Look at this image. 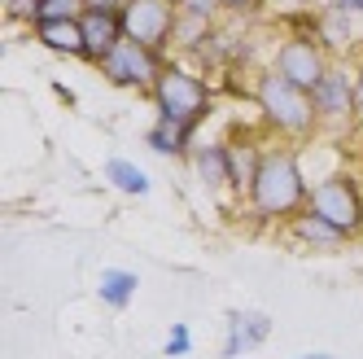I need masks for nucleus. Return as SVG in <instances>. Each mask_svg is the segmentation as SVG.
Returning a JSON list of instances; mask_svg holds the SVG:
<instances>
[{
  "label": "nucleus",
  "instance_id": "obj_1",
  "mask_svg": "<svg viewBox=\"0 0 363 359\" xmlns=\"http://www.w3.org/2000/svg\"><path fill=\"white\" fill-rule=\"evenodd\" d=\"M306 201H311V180L302 171L298 145L272 140L263 149V167H258L254 189L245 197L250 215L263 223H289L298 211H306Z\"/></svg>",
  "mask_w": 363,
  "mask_h": 359
},
{
  "label": "nucleus",
  "instance_id": "obj_2",
  "mask_svg": "<svg viewBox=\"0 0 363 359\" xmlns=\"http://www.w3.org/2000/svg\"><path fill=\"white\" fill-rule=\"evenodd\" d=\"M254 101H258V114H263V127L284 145H302L320 132V114L311 92L280 79L276 70L254 74Z\"/></svg>",
  "mask_w": 363,
  "mask_h": 359
},
{
  "label": "nucleus",
  "instance_id": "obj_3",
  "mask_svg": "<svg viewBox=\"0 0 363 359\" xmlns=\"http://www.w3.org/2000/svg\"><path fill=\"white\" fill-rule=\"evenodd\" d=\"M211 106H215V88L206 84V74H197L193 66L171 57L158 88H153V110H158V118L197 132V127L211 118Z\"/></svg>",
  "mask_w": 363,
  "mask_h": 359
},
{
  "label": "nucleus",
  "instance_id": "obj_4",
  "mask_svg": "<svg viewBox=\"0 0 363 359\" xmlns=\"http://www.w3.org/2000/svg\"><path fill=\"white\" fill-rule=\"evenodd\" d=\"M306 206L320 219H328L333 228H342L350 241L363 237V184L354 175H324L320 184H311Z\"/></svg>",
  "mask_w": 363,
  "mask_h": 359
},
{
  "label": "nucleus",
  "instance_id": "obj_5",
  "mask_svg": "<svg viewBox=\"0 0 363 359\" xmlns=\"http://www.w3.org/2000/svg\"><path fill=\"white\" fill-rule=\"evenodd\" d=\"M328 66H333V62H328V48H324L315 35L289 31V35L272 48V70L280 74V79L306 88V92H315V84L328 74Z\"/></svg>",
  "mask_w": 363,
  "mask_h": 359
},
{
  "label": "nucleus",
  "instance_id": "obj_6",
  "mask_svg": "<svg viewBox=\"0 0 363 359\" xmlns=\"http://www.w3.org/2000/svg\"><path fill=\"white\" fill-rule=\"evenodd\" d=\"M167 62H171V57L153 53V48L123 40V44H118L114 53L96 66V70L106 74V79H110L114 88H127V92H149V96H153V88H158V79H162Z\"/></svg>",
  "mask_w": 363,
  "mask_h": 359
},
{
  "label": "nucleus",
  "instance_id": "obj_7",
  "mask_svg": "<svg viewBox=\"0 0 363 359\" xmlns=\"http://www.w3.org/2000/svg\"><path fill=\"white\" fill-rule=\"evenodd\" d=\"M175 18H179V5H171V0H127L123 5V35L167 57L171 35H175Z\"/></svg>",
  "mask_w": 363,
  "mask_h": 359
},
{
  "label": "nucleus",
  "instance_id": "obj_8",
  "mask_svg": "<svg viewBox=\"0 0 363 359\" xmlns=\"http://www.w3.org/2000/svg\"><path fill=\"white\" fill-rule=\"evenodd\" d=\"M311 101H315L320 127H359L354 123V70L346 62L328 66V74L315 84Z\"/></svg>",
  "mask_w": 363,
  "mask_h": 359
},
{
  "label": "nucleus",
  "instance_id": "obj_9",
  "mask_svg": "<svg viewBox=\"0 0 363 359\" xmlns=\"http://www.w3.org/2000/svg\"><path fill=\"white\" fill-rule=\"evenodd\" d=\"M79 27H84V62L88 66H101L127 40L123 35V9H88L79 18Z\"/></svg>",
  "mask_w": 363,
  "mask_h": 359
},
{
  "label": "nucleus",
  "instance_id": "obj_10",
  "mask_svg": "<svg viewBox=\"0 0 363 359\" xmlns=\"http://www.w3.org/2000/svg\"><path fill=\"white\" fill-rule=\"evenodd\" d=\"M263 140L258 136H250V132H237L228 140V158H232V193L237 197H250V189H254V175H258V167H263Z\"/></svg>",
  "mask_w": 363,
  "mask_h": 359
},
{
  "label": "nucleus",
  "instance_id": "obj_11",
  "mask_svg": "<svg viewBox=\"0 0 363 359\" xmlns=\"http://www.w3.org/2000/svg\"><path fill=\"white\" fill-rule=\"evenodd\" d=\"M272 333V320L263 311H228V342H223V359H241L245 350L263 346Z\"/></svg>",
  "mask_w": 363,
  "mask_h": 359
},
{
  "label": "nucleus",
  "instance_id": "obj_12",
  "mask_svg": "<svg viewBox=\"0 0 363 359\" xmlns=\"http://www.w3.org/2000/svg\"><path fill=\"white\" fill-rule=\"evenodd\" d=\"M284 228H289V241H298L302 250H342V245L350 241L342 228H333L328 219H320L311 206H306V211H298Z\"/></svg>",
  "mask_w": 363,
  "mask_h": 359
},
{
  "label": "nucleus",
  "instance_id": "obj_13",
  "mask_svg": "<svg viewBox=\"0 0 363 359\" xmlns=\"http://www.w3.org/2000/svg\"><path fill=\"white\" fill-rule=\"evenodd\" d=\"M193 171L206 189L215 193H232V158H228V140H211V145H197L193 149Z\"/></svg>",
  "mask_w": 363,
  "mask_h": 359
},
{
  "label": "nucleus",
  "instance_id": "obj_14",
  "mask_svg": "<svg viewBox=\"0 0 363 359\" xmlns=\"http://www.w3.org/2000/svg\"><path fill=\"white\" fill-rule=\"evenodd\" d=\"M31 35H35L40 48H48V53L84 62V27H79V18H70V22H35Z\"/></svg>",
  "mask_w": 363,
  "mask_h": 359
},
{
  "label": "nucleus",
  "instance_id": "obj_15",
  "mask_svg": "<svg viewBox=\"0 0 363 359\" xmlns=\"http://www.w3.org/2000/svg\"><path fill=\"white\" fill-rule=\"evenodd\" d=\"M215 40V18H206V13H193L179 5V18H175V35H171V48L175 53H184V57H197L206 44Z\"/></svg>",
  "mask_w": 363,
  "mask_h": 359
},
{
  "label": "nucleus",
  "instance_id": "obj_16",
  "mask_svg": "<svg viewBox=\"0 0 363 359\" xmlns=\"http://www.w3.org/2000/svg\"><path fill=\"white\" fill-rule=\"evenodd\" d=\"M145 145L153 153H162V158H193V127H179V123H153L145 132Z\"/></svg>",
  "mask_w": 363,
  "mask_h": 359
},
{
  "label": "nucleus",
  "instance_id": "obj_17",
  "mask_svg": "<svg viewBox=\"0 0 363 359\" xmlns=\"http://www.w3.org/2000/svg\"><path fill=\"white\" fill-rule=\"evenodd\" d=\"M106 180H110V189H118L127 197H145L149 193V175L127 158H106Z\"/></svg>",
  "mask_w": 363,
  "mask_h": 359
},
{
  "label": "nucleus",
  "instance_id": "obj_18",
  "mask_svg": "<svg viewBox=\"0 0 363 359\" xmlns=\"http://www.w3.org/2000/svg\"><path fill=\"white\" fill-rule=\"evenodd\" d=\"M136 272H123V267H110L106 276H101V285H96V294H101V302L106 306H114V311H123L127 302H132V294H136Z\"/></svg>",
  "mask_w": 363,
  "mask_h": 359
},
{
  "label": "nucleus",
  "instance_id": "obj_19",
  "mask_svg": "<svg viewBox=\"0 0 363 359\" xmlns=\"http://www.w3.org/2000/svg\"><path fill=\"white\" fill-rule=\"evenodd\" d=\"M350 22H354L350 13H342V9H333V5H328V9L315 18V40H320L324 48H342V44H350V35H354V31H350Z\"/></svg>",
  "mask_w": 363,
  "mask_h": 359
},
{
  "label": "nucleus",
  "instance_id": "obj_20",
  "mask_svg": "<svg viewBox=\"0 0 363 359\" xmlns=\"http://www.w3.org/2000/svg\"><path fill=\"white\" fill-rule=\"evenodd\" d=\"M88 13V0H40L35 13H31V27L35 22H70V18H84Z\"/></svg>",
  "mask_w": 363,
  "mask_h": 359
},
{
  "label": "nucleus",
  "instance_id": "obj_21",
  "mask_svg": "<svg viewBox=\"0 0 363 359\" xmlns=\"http://www.w3.org/2000/svg\"><path fill=\"white\" fill-rule=\"evenodd\" d=\"M171 359H179V355H189L193 350V333H189V324H171V333H167V346H162Z\"/></svg>",
  "mask_w": 363,
  "mask_h": 359
},
{
  "label": "nucleus",
  "instance_id": "obj_22",
  "mask_svg": "<svg viewBox=\"0 0 363 359\" xmlns=\"http://www.w3.org/2000/svg\"><path fill=\"white\" fill-rule=\"evenodd\" d=\"M184 9H193V13H206V18H215V22H219V13H223V5H219V0H184Z\"/></svg>",
  "mask_w": 363,
  "mask_h": 359
},
{
  "label": "nucleus",
  "instance_id": "obj_23",
  "mask_svg": "<svg viewBox=\"0 0 363 359\" xmlns=\"http://www.w3.org/2000/svg\"><path fill=\"white\" fill-rule=\"evenodd\" d=\"M354 123L363 127V62L354 66Z\"/></svg>",
  "mask_w": 363,
  "mask_h": 359
},
{
  "label": "nucleus",
  "instance_id": "obj_24",
  "mask_svg": "<svg viewBox=\"0 0 363 359\" xmlns=\"http://www.w3.org/2000/svg\"><path fill=\"white\" fill-rule=\"evenodd\" d=\"M223 13H254V9H263V0H219Z\"/></svg>",
  "mask_w": 363,
  "mask_h": 359
},
{
  "label": "nucleus",
  "instance_id": "obj_25",
  "mask_svg": "<svg viewBox=\"0 0 363 359\" xmlns=\"http://www.w3.org/2000/svg\"><path fill=\"white\" fill-rule=\"evenodd\" d=\"M35 5H40V0H9V13H18V18H27V22H31Z\"/></svg>",
  "mask_w": 363,
  "mask_h": 359
},
{
  "label": "nucleus",
  "instance_id": "obj_26",
  "mask_svg": "<svg viewBox=\"0 0 363 359\" xmlns=\"http://www.w3.org/2000/svg\"><path fill=\"white\" fill-rule=\"evenodd\" d=\"M333 9H342L350 18H363V0H333Z\"/></svg>",
  "mask_w": 363,
  "mask_h": 359
},
{
  "label": "nucleus",
  "instance_id": "obj_27",
  "mask_svg": "<svg viewBox=\"0 0 363 359\" xmlns=\"http://www.w3.org/2000/svg\"><path fill=\"white\" fill-rule=\"evenodd\" d=\"M127 0H88V9H123Z\"/></svg>",
  "mask_w": 363,
  "mask_h": 359
},
{
  "label": "nucleus",
  "instance_id": "obj_28",
  "mask_svg": "<svg viewBox=\"0 0 363 359\" xmlns=\"http://www.w3.org/2000/svg\"><path fill=\"white\" fill-rule=\"evenodd\" d=\"M53 92H57V96H62V101H66V106H74V92H70V88H66V84H53Z\"/></svg>",
  "mask_w": 363,
  "mask_h": 359
},
{
  "label": "nucleus",
  "instance_id": "obj_29",
  "mask_svg": "<svg viewBox=\"0 0 363 359\" xmlns=\"http://www.w3.org/2000/svg\"><path fill=\"white\" fill-rule=\"evenodd\" d=\"M298 359H337V355H298Z\"/></svg>",
  "mask_w": 363,
  "mask_h": 359
},
{
  "label": "nucleus",
  "instance_id": "obj_30",
  "mask_svg": "<svg viewBox=\"0 0 363 359\" xmlns=\"http://www.w3.org/2000/svg\"><path fill=\"white\" fill-rule=\"evenodd\" d=\"M171 5H184V0H171Z\"/></svg>",
  "mask_w": 363,
  "mask_h": 359
},
{
  "label": "nucleus",
  "instance_id": "obj_31",
  "mask_svg": "<svg viewBox=\"0 0 363 359\" xmlns=\"http://www.w3.org/2000/svg\"><path fill=\"white\" fill-rule=\"evenodd\" d=\"M263 5H267V0H263Z\"/></svg>",
  "mask_w": 363,
  "mask_h": 359
}]
</instances>
